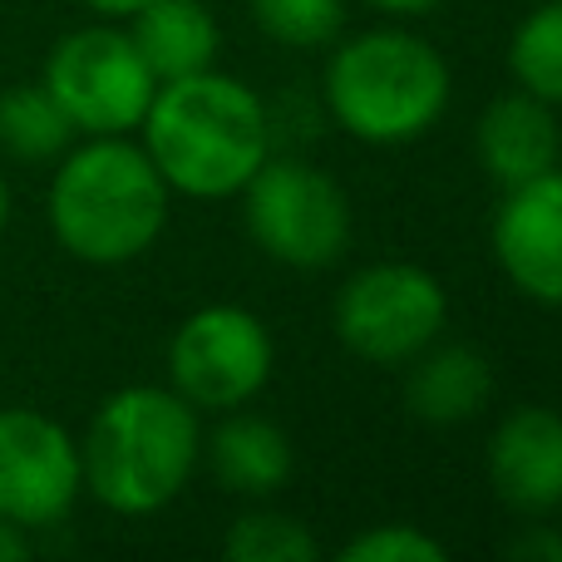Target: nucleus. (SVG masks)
<instances>
[{"label":"nucleus","mask_w":562,"mask_h":562,"mask_svg":"<svg viewBox=\"0 0 562 562\" xmlns=\"http://www.w3.org/2000/svg\"><path fill=\"white\" fill-rule=\"evenodd\" d=\"M508 558H518V562H562V533H553L548 524H528L524 533L508 543Z\"/></svg>","instance_id":"nucleus-21"},{"label":"nucleus","mask_w":562,"mask_h":562,"mask_svg":"<svg viewBox=\"0 0 562 562\" xmlns=\"http://www.w3.org/2000/svg\"><path fill=\"white\" fill-rule=\"evenodd\" d=\"M366 5L385 10V15H429V10H439L445 0H366Z\"/></svg>","instance_id":"nucleus-24"},{"label":"nucleus","mask_w":562,"mask_h":562,"mask_svg":"<svg viewBox=\"0 0 562 562\" xmlns=\"http://www.w3.org/2000/svg\"><path fill=\"white\" fill-rule=\"evenodd\" d=\"M10 227V183H5V173H0V233Z\"/></svg>","instance_id":"nucleus-25"},{"label":"nucleus","mask_w":562,"mask_h":562,"mask_svg":"<svg viewBox=\"0 0 562 562\" xmlns=\"http://www.w3.org/2000/svg\"><path fill=\"white\" fill-rule=\"evenodd\" d=\"M488 484L514 514L548 518L562 508V415L553 405H518L488 439Z\"/></svg>","instance_id":"nucleus-11"},{"label":"nucleus","mask_w":562,"mask_h":562,"mask_svg":"<svg viewBox=\"0 0 562 562\" xmlns=\"http://www.w3.org/2000/svg\"><path fill=\"white\" fill-rule=\"evenodd\" d=\"M79 494V439L30 405H0V518L40 533L65 524Z\"/></svg>","instance_id":"nucleus-9"},{"label":"nucleus","mask_w":562,"mask_h":562,"mask_svg":"<svg viewBox=\"0 0 562 562\" xmlns=\"http://www.w3.org/2000/svg\"><path fill=\"white\" fill-rule=\"evenodd\" d=\"M252 20L291 49H321L346 25V0H247Z\"/></svg>","instance_id":"nucleus-19"},{"label":"nucleus","mask_w":562,"mask_h":562,"mask_svg":"<svg viewBox=\"0 0 562 562\" xmlns=\"http://www.w3.org/2000/svg\"><path fill=\"white\" fill-rule=\"evenodd\" d=\"M35 553V543H30V533L20 524H10V518H0V562H25Z\"/></svg>","instance_id":"nucleus-22"},{"label":"nucleus","mask_w":562,"mask_h":562,"mask_svg":"<svg viewBox=\"0 0 562 562\" xmlns=\"http://www.w3.org/2000/svg\"><path fill=\"white\" fill-rule=\"evenodd\" d=\"M85 10H94V15H104V20H128L134 10H144L148 0H79Z\"/></svg>","instance_id":"nucleus-23"},{"label":"nucleus","mask_w":562,"mask_h":562,"mask_svg":"<svg viewBox=\"0 0 562 562\" xmlns=\"http://www.w3.org/2000/svg\"><path fill=\"white\" fill-rule=\"evenodd\" d=\"M474 148H479L484 173L504 188L548 173V168H558V154H562L553 104H543V99L528 94V89L498 94L494 104L479 114Z\"/></svg>","instance_id":"nucleus-12"},{"label":"nucleus","mask_w":562,"mask_h":562,"mask_svg":"<svg viewBox=\"0 0 562 562\" xmlns=\"http://www.w3.org/2000/svg\"><path fill=\"white\" fill-rule=\"evenodd\" d=\"M346 562H445V543L419 533L415 524H380L340 548Z\"/></svg>","instance_id":"nucleus-20"},{"label":"nucleus","mask_w":562,"mask_h":562,"mask_svg":"<svg viewBox=\"0 0 562 562\" xmlns=\"http://www.w3.org/2000/svg\"><path fill=\"white\" fill-rule=\"evenodd\" d=\"M128 20H134L128 40L138 45V55L154 69L158 85L217 65L223 30H217L213 10H207L203 0H148V5L134 10Z\"/></svg>","instance_id":"nucleus-15"},{"label":"nucleus","mask_w":562,"mask_h":562,"mask_svg":"<svg viewBox=\"0 0 562 562\" xmlns=\"http://www.w3.org/2000/svg\"><path fill=\"white\" fill-rule=\"evenodd\" d=\"M138 134L173 193L237 198L272 154V109L237 75L198 69L154 89Z\"/></svg>","instance_id":"nucleus-1"},{"label":"nucleus","mask_w":562,"mask_h":562,"mask_svg":"<svg viewBox=\"0 0 562 562\" xmlns=\"http://www.w3.org/2000/svg\"><path fill=\"white\" fill-rule=\"evenodd\" d=\"M40 85L69 119V128L85 138L99 134H134L154 104V69L144 65L128 30L114 25H85L55 40L45 55Z\"/></svg>","instance_id":"nucleus-6"},{"label":"nucleus","mask_w":562,"mask_h":562,"mask_svg":"<svg viewBox=\"0 0 562 562\" xmlns=\"http://www.w3.org/2000/svg\"><path fill=\"white\" fill-rule=\"evenodd\" d=\"M173 188L128 134H99L59 154L45 217L55 243L85 267L138 262L168 227Z\"/></svg>","instance_id":"nucleus-2"},{"label":"nucleus","mask_w":562,"mask_h":562,"mask_svg":"<svg viewBox=\"0 0 562 562\" xmlns=\"http://www.w3.org/2000/svg\"><path fill=\"white\" fill-rule=\"evenodd\" d=\"M203 459L198 409L173 385H124L79 439L85 494L109 514L148 518L188 488Z\"/></svg>","instance_id":"nucleus-3"},{"label":"nucleus","mask_w":562,"mask_h":562,"mask_svg":"<svg viewBox=\"0 0 562 562\" xmlns=\"http://www.w3.org/2000/svg\"><path fill=\"white\" fill-rule=\"evenodd\" d=\"M247 237L272 262L296 272H321L350 247V203L340 183L301 158H272L243 183Z\"/></svg>","instance_id":"nucleus-5"},{"label":"nucleus","mask_w":562,"mask_h":562,"mask_svg":"<svg viewBox=\"0 0 562 562\" xmlns=\"http://www.w3.org/2000/svg\"><path fill=\"white\" fill-rule=\"evenodd\" d=\"M223 558L233 562H316L321 543L291 514H243L223 538Z\"/></svg>","instance_id":"nucleus-18"},{"label":"nucleus","mask_w":562,"mask_h":562,"mask_svg":"<svg viewBox=\"0 0 562 562\" xmlns=\"http://www.w3.org/2000/svg\"><path fill=\"white\" fill-rule=\"evenodd\" d=\"M494 257L538 306H562V168L504 188L494 213Z\"/></svg>","instance_id":"nucleus-10"},{"label":"nucleus","mask_w":562,"mask_h":562,"mask_svg":"<svg viewBox=\"0 0 562 562\" xmlns=\"http://www.w3.org/2000/svg\"><path fill=\"white\" fill-rule=\"evenodd\" d=\"M207 449V469L227 494H247V498H267L296 469L291 439L277 419L267 415H247L243 405L227 409V419L203 439Z\"/></svg>","instance_id":"nucleus-14"},{"label":"nucleus","mask_w":562,"mask_h":562,"mask_svg":"<svg viewBox=\"0 0 562 562\" xmlns=\"http://www.w3.org/2000/svg\"><path fill=\"white\" fill-rule=\"evenodd\" d=\"M69 138L75 128L45 85L0 89V154H10L15 164H49L69 148Z\"/></svg>","instance_id":"nucleus-16"},{"label":"nucleus","mask_w":562,"mask_h":562,"mask_svg":"<svg viewBox=\"0 0 562 562\" xmlns=\"http://www.w3.org/2000/svg\"><path fill=\"white\" fill-rule=\"evenodd\" d=\"M277 346L247 306H203L168 340V380L193 409H237L272 380Z\"/></svg>","instance_id":"nucleus-8"},{"label":"nucleus","mask_w":562,"mask_h":562,"mask_svg":"<svg viewBox=\"0 0 562 562\" xmlns=\"http://www.w3.org/2000/svg\"><path fill=\"white\" fill-rule=\"evenodd\" d=\"M449 65L425 35L380 25L336 45L326 65V109L350 138L375 148L415 144L449 109Z\"/></svg>","instance_id":"nucleus-4"},{"label":"nucleus","mask_w":562,"mask_h":562,"mask_svg":"<svg viewBox=\"0 0 562 562\" xmlns=\"http://www.w3.org/2000/svg\"><path fill=\"white\" fill-rule=\"evenodd\" d=\"M508 69L518 89L538 94L543 104H562V0H543L518 20L508 40Z\"/></svg>","instance_id":"nucleus-17"},{"label":"nucleus","mask_w":562,"mask_h":562,"mask_svg":"<svg viewBox=\"0 0 562 562\" xmlns=\"http://www.w3.org/2000/svg\"><path fill=\"white\" fill-rule=\"evenodd\" d=\"M405 366V405L425 425H464V419L484 415V405L494 400V366L469 340L435 336Z\"/></svg>","instance_id":"nucleus-13"},{"label":"nucleus","mask_w":562,"mask_h":562,"mask_svg":"<svg viewBox=\"0 0 562 562\" xmlns=\"http://www.w3.org/2000/svg\"><path fill=\"white\" fill-rule=\"evenodd\" d=\"M449 321V296L435 272L415 262H375L346 277L336 291V326L340 346L370 366H405L429 346Z\"/></svg>","instance_id":"nucleus-7"}]
</instances>
